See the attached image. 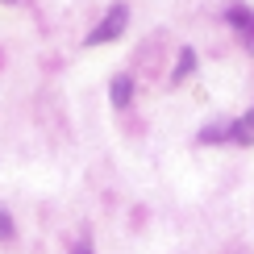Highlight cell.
<instances>
[{
  "instance_id": "8",
  "label": "cell",
  "mask_w": 254,
  "mask_h": 254,
  "mask_svg": "<svg viewBox=\"0 0 254 254\" xmlns=\"http://www.w3.org/2000/svg\"><path fill=\"white\" fill-rule=\"evenodd\" d=\"M4 4H13V0H4Z\"/></svg>"
},
{
  "instance_id": "7",
  "label": "cell",
  "mask_w": 254,
  "mask_h": 254,
  "mask_svg": "<svg viewBox=\"0 0 254 254\" xmlns=\"http://www.w3.org/2000/svg\"><path fill=\"white\" fill-rule=\"evenodd\" d=\"M71 254H96V250H92V242H88V238H79L75 246H71Z\"/></svg>"
},
{
  "instance_id": "6",
  "label": "cell",
  "mask_w": 254,
  "mask_h": 254,
  "mask_svg": "<svg viewBox=\"0 0 254 254\" xmlns=\"http://www.w3.org/2000/svg\"><path fill=\"white\" fill-rule=\"evenodd\" d=\"M13 234H17V225H13V217H8V208L0 204V242H8Z\"/></svg>"
},
{
  "instance_id": "3",
  "label": "cell",
  "mask_w": 254,
  "mask_h": 254,
  "mask_svg": "<svg viewBox=\"0 0 254 254\" xmlns=\"http://www.w3.org/2000/svg\"><path fill=\"white\" fill-rule=\"evenodd\" d=\"M225 21H229V25H234L246 42H254V13H250L246 4H229V8H225Z\"/></svg>"
},
{
  "instance_id": "2",
  "label": "cell",
  "mask_w": 254,
  "mask_h": 254,
  "mask_svg": "<svg viewBox=\"0 0 254 254\" xmlns=\"http://www.w3.org/2000/svg\"><path fill=\"white\" fill-rule=\"evenodd\" d=\"M125 25H129V8H125L121 0H117V4H113L109 13H104V21H100V25L92 29V34L83 38V42H88V46H100V42H113V38H121V34H125Z\"/></svg>"
},
{
  "instance_id": "1",
  "label": "cell",
  "mask_w": 254,
  "mask_h": 254,
  "mask_svg": "<svg viewBox=\"0 0 254 254\" xmlns=\"http://www.w3.org/2000/svg\"><path fill=\"white\" fill-rule=\"evenodd\" d=\"M200 142H242V146H250L254 142V109L246 113V117H234L225 125H208V129H200Z\"/></svg>"
},
{
  "instance_id": "4",
  "label": "cell",
  "mask_w": 254,
  "mask_h": 254,
  "mask_svg": "<svg viewBox=\"0 0 254 254\" xmlns=\"http://www.w3.org/2000/svg\"><path fill=\"white\" fill-rule=\"evenodd\" d=\"M109 100H113V109H125V104L133 100V79H129V75H113V83H109Z\"/></svg>"
},
{
  "instance_id": "5",
  "label": "cell",
  "mask_w": 254,
  "mask_h": 254,
  "mask_svg": "<svg viewBox=\"0 0 254 254\" xmlns=\"http://www.w3.org/2000/svg\"><path fill=\"white\" fill-rule=\"evenodd\" d=\"M192 71H196V50H192V46H184V50H179L175 71H171V83H184L188 75H192Z\"/></svg>"
}]
</instances>
